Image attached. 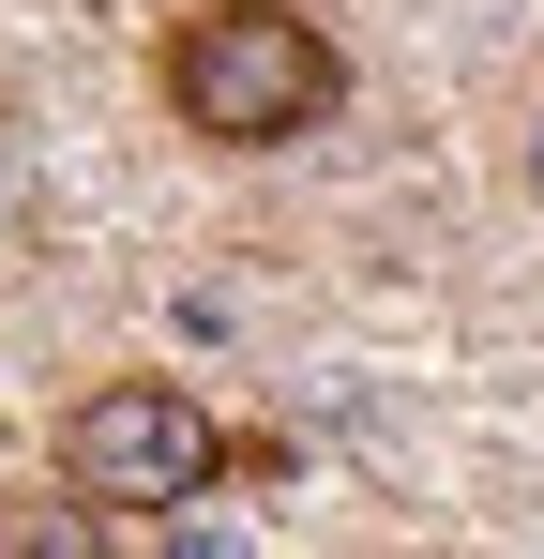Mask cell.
Segmentation results:
<instances>
[{
    "label": "cell",
    "mask_w": 544,
    "mask_h": 559,
    "mask_svg": "<svg viewBox=\"0 0 544 559\" xmlns=\"http://www.w3.org/2000/svg\"><path fill=\"white\" fill-rule=\"evenodd\" d=\"M121 514L106 499H0V559H106Z\"/></svg>",
    "instance_id": "3"
},
{
    "label": "cell",
    "mask_w": 544,
    "mask_h": 559,
    "mask_svg": "<svg viewBox=\"0 0 544 559\" xmlns=\"http://www.w3.org/2000/svg\"><path fill=\"white\" fill-rule=\"evenodd\" d=\"M243 468V439L181 393V378H106L61 408V484L106 499V514H181V499H212Z\"/></svg>",
    "instance_id": "2"
},
{
    "label": "cell",
    "mask_w": 544,
    "mask_h": 559,
    "mask_svg": "<svg viewBox=\"0 0 544 559\" xmlns=\"http://www.w3.org/2000/svg\"><path fill=\"white\" fill-rule=\"evenodd\" d=\"M152 106L197 152H303L348 121V46L303 0H197L152 46Z\"/></svg>",
    "instance_id": "1"
}]
</instances>
